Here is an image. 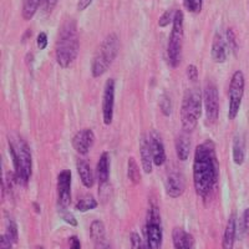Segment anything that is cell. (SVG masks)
<instances>
[{
	"instance_id": "cell-25",
	"label": "cell",
	"mask_w": 249,
	"mask_h": 249,
	"mask_svg": "<svg viewBox=\"0 0 249 249\" xmlns=\"http://www.w3.org/2000/svg\"><path fill=\"white\" fill-rule=\"evenodd\" d=\"M127 177L133 184H137L141 182V172H140V167L137 164L136 160L133 157H130L127 162Z\"/></svg>"
},
{
	"instance_id": "cell-20",
	"label": "cell",
	"mask_w": 249,
	"mask_h": 249,
	"mask_svg": "<svg viewBox=\"0 0 249 249\" xmlns=\"http://www.w3.org/2000/svg\"><path fill=\"white\" fill-rule=\"evenodd\" d=\"M172 241L175 249H192L195 239L183 228L176 227L172 231Z\"/></svg>"
},
{
	"instance_id": "cell-27",
	"label": "cell",
	"mask_w": 249,
	"mask_h": 249,
	"mask_svg": "<svg viewBox=\"0 0 249 249\" xmlns=\"http://www.w3.org/2000/svg\"><path fill=\"white\" fill-rule=\"evenodd\" d=\"M238 233H239V239H243L249 234V208H246L242 214L238 226Z\"/></svg>"
},
{
	"instance_id": "cell-5",
	"label": "cell",
	"mask_w": 249,
	"mask_h": 249,
	"mask_svg": "<svg viewBox=\"0 0 249 249\" xmlns=\"http://www.w3.org/2000/svg\"><path fill=\"white\" fill-rule=\"evenodd\" d=\"M120 50V40L115 33L108 34L100 45L99 50L91 62V75L100 77L110 69L112 62L117 57Z\"/></svg>"
},
{
	"instance_id": "cell-30",
	"label": "cell",
	"mask_w": 249,
	"mask_h": 249,
	"mask_svg": "<svg viewBox=\"0 0 249 249\" xmlns=\"http://www.w3.org/2000/svg\"><path fill=\"white\" fill-rule=\"evenodd\" d=\"M226 41L230 51H232L233 54H237L238 51V43H237V36H235L233 29H227L226 31Z\"/></svg>"
},
{
	"instance_id": "cell-38",
	"label": "cell",
	"mask_w": 249,
	"mask_h": 249,
	"mask_svg": "<svg viewBox=\"0 0 249 249\" xmlns=\"http://www.w3.org/2000/svg\"><path fill=\"white\" fill-rule=\"evenodd\" d=\"M93 0H77V10L79 12H84L89 6L92 4Z\"/></svg>"
},
{
	"instance_id": "cell-7",
	"label": "cell",
	"mask_w": 249,
	"mask_h": 249,
	"mask_svg": "<svg viewBox=\"0 0 249 249\" xmlns=\"http://www.w3.org/2000/svg\"><path fill=\"white\" fill-rule=\"evenodd\" d=\"M144 237L146 243L151 249H161L163 241V230H162V219L159 207L152 203L148 208L146 227H144Z\"/></svg>"
},
{
	"instance_id": "cell-41",
	"label": "cell",
	"mask_w": 249,
	"mask_h": 249,
	"mask_svg": "<svg viewBox=\"0 0 249 249\" xmlns=\"http://www.w3.org/2000/svg\"><path fill=\"white\" fill-rule=\"evenodd\" d=\"M35 249H45V248H44L43 246H39V247H36V248H35Z\"/></svg>"
},
{
	"instance_id": "cell-4",
	"label": "cell",
	"mask_w": 249,
	"mask_h": 249,
	"mask_svg": "<svg viewBox=\"0 0 249 249\" xmlns=\"http://www.w3.org/2000/svg\"><path fill=\"white\" fill-rule=\"evenodd\" d=\"M203 107V95L197 86L188 89L184 92L181 106V124L182 130L191 133L197 127L198 120L202 115Z\"/></svg>"
},
{
	"instance_id": "cell-6",
	"label": "cell",
	"mask_w": 249,
	"mask_h": 249,
	"mask_svg": "<svg viewBox=\"0 0 249 249\" xmlns=\"http://www.w3.org/2000/svg\"><path fill=\"white\" fill-rule=\"evenodd\" d=\"M184 41V14L182 10H176L170 37L167 43V61L171 68H177L181 64L182 49Z\"/></svg>"
},
{
	"instance_id": "cell-16",
	"label": "cell",
	"mask_w": 249,
	"mask_h": 249,
	"mask_svg": "<svg viewBox=\"0 0 249 249\" xmlns=\"http://www.w3.org/2000/svg\"><path fill=\"white\" fill-rule=\"evenodd\" d=\"M228 45H227L226 36L217 31L213 37L212 43V50H211V56H212L213 61L217 64H223L227 60V53H228Z\"/></svg>"
},
{
	"instance_id": "cell-39",
	"label": "cell",
	"mask_w": 249,
	"mask_h": 249,
	"mask_svg": "<svg viewBox=\"0 0 249 249\" xmlns=\"http://www.w3.org/2000/svg\"><path fill=\"white\" fill-rule=\"evenodd\" d=\"M69 249H81V243H80L79 238L76 235L70 238V248Z\"/></svg>"
},
{
	"instance_id": "cell-17",
	"label": "cell",
	"mask_w": 249,
	"mask_h": 249,
	"mask_svg": "<svg viewBox=\"0 0 249 249\" xmlns=\"http://www.w3.org/2000/svg\"><path fill=\"white\" fill-rule=\"evenodd\" d=\"M140 155H141V163H142V170L144 173L150 175L153 170V156L152 151H151V144L150 140L146 135L141 137L140 140Z\"/></svg>"
},
{
	"instance_id": "cell-11",
	"label": "cell",
	"mask_w": 249,
	"mask_h": 249,
	"mask_svg": "<svg viewBox=\"0 0 249 249\" xmlns=\"http://www.w3.org/2000/svg\"><path fill=\"white\" fill-rule=\"evenodd\" d=\"M115 80L107 79L102 97V119L106 126L112 124L113 108H115Z\"/></svg>"
},
{
	"instance_id": "cell-34",
	"label": "cell",
	"mask_w": 249,
	"mask_h": 249,
	"mask_svg": "<svg viewBox=\"0 0 249 249\" xmlns=\"http://www.w3.org/2000/svg\"><path fill=\"white\" fill-rule=\"evenodd\" d=\"M36 45L39 50H44V49H46V46H48V35H46L45 31L39 33V35H37L36 37Z\"/></svg>"
},
{
	"instance_id": "cell-2",
	"label": "cell",
	"mask_w": 249,
	"mask_h": 249,
	"mask_svg": "<svg viewBox=\"0 0 249 249\" xmlns=\"http://www.w3.org/2000/svg\"><path fill=\"white\" fill-rule=\"evenodd\" d=\"M80 41L77 34L76 21L72 19L66 20L59 31V37L55 48V57L57 65L68 69L72 65L79 54Z\"/></svg>"
},
{
	"instance_id": "cell-35",
	"label": "cell",
	"mask_w": 249,
	"mask_h": 249,
	"mask_svg": "<svg viewBox=\"0 0 249 249\" xmlns=\"http://www.w3.org/2000/svg\"><path fill=\"white\" fill-rule=\"evenodd\" d=\"M187 77L188 80L192 82H196L198 80V69L196 68V65L191 64L188 68H187Z\"/></svg>"
},
{
	"instance_id": "cell-28",
	"label": "cell",
	"mask_w": 249,
	"mask_h": 249,
	"mask_svg": "<svg viewBox=\"0 0 249 249\" xmlns=\"http://www.w3.org/2000/svg\"><path fill=\"white\" fill-rule=\"evenodd\" d=\"M5 238L9 241L10 244H15L18 242V238H19V233H18V226L13 219L8 222L6 224V231H5Z\"/></svg>"
},
{
	"instance_id": "cell-36",
	"label": "cell",
	"mask_w": 249,
	"mask_h": 249,
	"mask_svg": "<svg viewBox=\"0 0 249 249\" xmlns=\"http://www.w3.org/2000/svg\"><path fill=\"white\" fill-rule=\"evenodd\" d=\"M61 218L68 224L72 227H77V219L74 217V214L70 212H66V211H61Z\"/></svg>"
},
{
	"instance_id": "cell-29",
	"label": "cell",
	"mask_w": 249,
	"mask_h": 249,
	"mask_svg": "<svg viewBox=\"0 0 249 249\" xmlns=\"http://www.w3.org/2000/svg\"><path fill=\"white\" fill-rule=\"evenodd\" d=\"M183 6L188 13L199 14L202 12L203 0H183Z\"/></svg>"
},
{
	"instance_id": "cell-13",
	"label": "cell",
	"mask_w": 249,
	"mask_h": 249,
	"mask_svg": "<svg viewBox=\"0 0 249 249\" xmlns=\"http://www.w3.org/2000/svg\"><path fill=\"white\" fill-rule=\"evenodd\" d=\"M164 190L168 197L178 198L186 190V179L181 172H171L164 182Z\"/></svg>"
},
{
	"instance_id": "cell-32",
	"label": "cell",
	"mask_w": 249,
	"mask_h": 249,
	"mask_svg": "<svg viewBox=\"0 0 249 249\" xmlns=\"http://www.w3.org/2000/svg\"><path fill=\"white\" fill-rule=\"evenodd\" d=\"M175 14H176V12H173L172 9H168V10H166V12L161 15V18H160L159 25L161 26V28H164V26L170 25L171 23H173Z\"/></svg>"
},
{
	"instance_id": "cell-24",
	"label": "cell",
	"mask_w": 249,
	"mask_h": 249,
	"mask_svg": "<svg viewBox=\"0 0 249 249\" xmlns=\"http://www.w3.org/2000/svg\"><path fill=\"white\" fill-rule=\"evenodd\" d=\"M41 4H43V0H24L23 10H21L23 19L26 20V21L33 19Z\"/></svg>"
},
{
	"instance_id": "cell-15",
	"label": "cell",
	"mask_w": 249,
	"mask_h": 249,
	"mask_svg": "<svg viewBox=\"0 0 249 249\" xmlns=\"http://www.w3.org/2000/svg\"><path fill=\"white\" fill-rule=\"evenodd\" d=\"M151 144V151H152L153 156V163L155 166H163L164 162H166V151H164L163 141H162V137L160 136L159 132L152 131L148 136Z\"/></svg>"
},
{
	"instance_id": "cell-21",
	"label": "cell",
	"mask_w": 249,
	"mask_h": 249,
	"mask_svg": "<svg viewBox=\"0 0 249 249\" xmlns=\"http://www.w3.org/2000/svg\"><path fill=\"white\" fill-rule=\"evenodd\" d=\"M188 135H190V133H187L183 131V133H181V135H178V136L176 137V153H177V157H178V160H181V161H187L188 157H190L191 139Z\"/></svg>"
},
{
	"instance_id": "cell-9",
	"label": "cell",
	"mask_w": 249,
	"mask_h": 249,
	"mask_svg": "<svg viewBox=\"0 0 249 249\" xmlns=\"http://www.w3.org/2000/svg\"><path fill=\"white\" fill-rule=\"evenodd\" d=\"M203 107L206 111L207 124H214L219 116V95L215 85L207 84L203 91Z\"/></svg>"
},
{
	"instance_id": "cell-1",
	"label": "cell",
	"mask_w": 249,
	"mask_h": 249,
	"mask_svg": "<svg viewBox=\"0 0 249 249\" xmlns=\"http://www.w3.org/2000/svg\"><path fill=\"white\" fill-rule=\"evenodd\" d=\"M219 162L212 140H206L195 150L193 159V186L196 193L206 201L218 183Z\"/></svg>"
},
{
	"instance_id": "cell-18",
	"label": "cell",
	"mask_w": 249,
	"mask_h": 249,
	"mask_svg": "<svg viewBox=\"0 0 249 249\" xmlns=\"http://www.w3.org/2000/svg\"><path fill=\"white\" fill-rule=\"evenodd\" d=\"M237 217L235 214H232L227 222L226 230H224L223 239H222V249H233L234 248V242L237 238Z\"/></svg>"
},
{
	"instance_id": "cell-33",
	"label": "cell",
	"mask_w": 249,
	"mask_h": 249,
	"mask_svg": "<svg viewBox=\"0 0 249 249\" xmlns=\"http://www.w3.org/2000/svg\"><path fill=\"white\" fill-rule=\"evenodd\" d=\"M160 107H161V111L164 116H170L171 112H172V104H171L170 97H162V100L160 101Z\"/></svg>"
},
{
	"instance_id": "cell-8",
	"label": "cell",
	"mask_w": 249,
	"mask_h": 249,
	"mask_svg": "<svg viewBox=\"0 0 249 249\" xmlns=\"http://www.w3.org/2000/svg\"><path fill=\"white\" fill-rule=\"evenodd\" d=\"M244 88H246V79H244L243 71H234L230 82V90H228V99H230L228 119L230 120H234L239 113L242 100L244 96Z\"/></svg>"
},
{
	"instance_id": "cell-23",
	"label": "cell",
	"mask_w": 249,
	"mask_h": 249,
	"mask_svg": "<svg viewBox=\"0 0 249 249\" xmlns=\"http://www.w3.org/2000/svg\"><path fill=\"white\" fill-rule=\"evenodd\" d=\"M233 161L238 166H242L246 160V140H244L243 135H235L234 140H233Z\"/></svg>"
},
{
	"instance_id": "cell-26",
	"label": "cell",
	"mask_w": 249,
	"mask_h": 249,
	"mask_svg": "<svg viewBox=\"0 0 249 249\" xmlns=\"http://www.w3.org/2000/svg\"><path fill=\"white\" fill-rule=\"evenodd\" d=\"M97 206H99V203H97V201L93 198L92 196H86V197H84V198H81L77 202L75 208H76V211H80V212H88V211L95 210Z\"/></svg>"
},
{
	"instance_id": "cell-37",
	"label": "cell",
	"mask_w": 249,
	"mask_h": 249,
	"mask_svg": "<svg viewBox=\"0 0 249 249\" xmlns=\"http://www.w3.org/2000/svg\"><path fill=\"white\" fill-rule=\"evenodd\" d=\"M59 0H43V8L45 13H51L57 5Z\"/></svg>"
},
{
	"instance_id": "cell-31",
	"label": "cell",
	"mask_w": 249,
	"mask_h": 249,
	"mask_svg": "<svg viewBox=\"0 0 249 249\" xmlns=\"http://www.w3.org/2000/svg\"><path fill=\"white\" fill-rule=\"evenodd\" d=\"M131 249H151L147 246V243H144L142 241V238L140 237L139 233L133 232L131 234Z\"/></svg>"
},
{
	"instance_id": "cell-12",
	"label": "cell",
	"mask_w": 249,
	"mask_h": 249,
	"mask_svg": "<svg viewBox=\"0 0 249 249\" xmlns=\"http://www.w3.org/2000/svg\"><path fill=\"white\" fill-rule=\"evenodd\" d=\"M72 147L76 151L79 155L86 156L95 143V133L91 128H84V130L79 131L75 133V136L72 137Z\"/></svg>"
},
{
	"instance_id": "cell-22",
	"label": "cell",
	"mask_w": 249,
	"mask_h": 249,
	"mask_svg": "<svg viewBox=\"0 0 249 249\" xmlns=\"http://www.w3.org/2000/svg\"><path fill=\"white\" fill-rule=\"evenodd\" d=\"M76 168L82 184H84L86 188H91V187L93 186V183H95V175H93L89 162L86 161V160L79 159L76 161Z\"/></svg>"
},
{
	"instance_id": "cell-40",
	"label": "cell",
	"mask_w": 249,
	"mask_h": 249,
	"mask_svg": "<svg viewBox=\"0 0 249 249\" xmlns=\"http://www.w3.org/2000/svg\"><path fill=\"white\" fill-rule=\"evenodd\" d=\"M0 242H1V248L0 249H10V246L12 244L9 243V241L5 238V235H1V239H0Z\"/></svg>"
},
{
	"instance_id": "cell-14",
	"label": "cell",
	"mask_w": 249,
	"mask_h": 249,
	"mask_svg": "<svg viewBox=\"0 0 249 249\" xmlns=\"http://www.w3.org/2000/svg\"><path fill=\"white\" fill-rule=\"evenodd\" d=\"M90 237L95 249H111L110 243L106 237L105 226L101 221L96 219L90 226Z\"/></svg>"
},
{
	"instance_id": "cell-10",
	"label": "cell",
	"mask_w": 249,
	"mask_h": 249,
	"mask_svg": "<svg viewBox=\"0 0 249 249\" xmlns=\"http://www.w3.org/2000/svg\"><path fill=\"white\" fill-rule=\"evenodd\" d=\"M71 203V171L62 170L57 175V204L65 211Z\"/></svg>"
},
{
	"instance_id": "cell-3",
	"label": "cell",
	"mask_w": 249,
	"mask_h": 249,
	"mask_svg": "<svg viewBox=\"0 0 249 249\" xmlns=\"http://www.w3.org/2000/svg\"><path fill=\"white\" fill-rule=\"evenodd\" d=\"M9 152L14 164L18 184L26 186L33 173V157L29 144L21 137L13 140L9 137Z\"/></svg>"
},
{
	"instance_id": "cell-19",
	"label": "cell",
	"mask_w": 249,
	"mask_h": 249,
	"mask_svg": "<svg viewBox=\"0 0 249 249\" xmlns=\"http://www.w3.org/2000/svg\"><path fill=\"white\" fill-rule=\"evenodd\" d=\"M96 178L100 187H104L110 178V155L102 152L96 166Z\"/></svg>"
}]
</instances>
